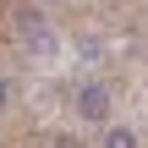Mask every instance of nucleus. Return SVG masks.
<instances>
[{
  "label": "nucleus",
  "instance_id": "f257e3e1",
  "mask_svg": "<svg viewBox=\"0 0 148 148\" xmlns=\"http://www.w3.org/2000/svg\"><path fill=\"white\" fill-rule=\"evenodd\" d=\"M16 33H22V44H27V49H33L38 60H55V49H60V44H55L49 22H44L38 11H22V16H16Z\"/></svg>",
  "mask_w": 148,
  "mask_h": 148
},
{
  "label": "nucleus",
  "instance_id": "f03ea898",
  "mask_svg": "<svg viewBox=\"0 0 148 148\" xmlns=\"http://www.w3.org/2000/svg\"><path fill=\"white\" fill-rule=\"evenodd\" d=\"M77 115L82 121H110V88L104 82H82L77 88Z\"/></svg>",
  "mask_w": 148,
  "mask_h": 148
},
{
  "label": "nucleus",
  "instance_id": "7ed1b4c3",
  "mask_svg": "<svg viewBox=\"0 0 148 148\" xmlns=\"http://www.w3.org/2000/svg\"><path fill=\"white\" fill-rule=\"evenodd\" d=\"M104 148H137V132L132 126H110L104 132Z\"/></svg>",
  "mask_w": 148,
  "mask_h": 148
},
{
  "label": "nucleus",
  "instance_id": "20e7f679",
  "mask_svg": "<svg viewBox=\"0 0 148 148\" xmlns=\"http://www.w3.org/2000/svg\"><path fill=\"white\" fill-rule=\"evenodd\" d=\"M5 99H11V82H5V77H0V110H5Z\"/></svg>",
  "mask_w": 148,
  "mask_h": 148
}]
</instances>
